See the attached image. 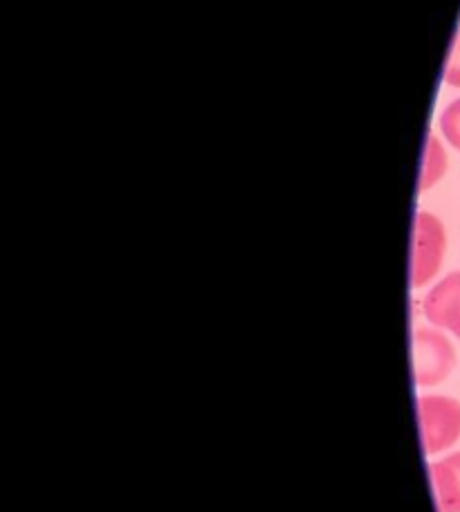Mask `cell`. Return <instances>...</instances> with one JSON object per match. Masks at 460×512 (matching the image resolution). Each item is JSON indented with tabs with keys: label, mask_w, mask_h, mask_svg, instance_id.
<instances>
[{
	"label": "cell",
	"mask_w": 460,
	"mask_h": 512,
	"mask_svg": "<svg viewBox=\"0 0 460 512\" xmlns=\"http://www.w3.org/2000/svg\"><path fill=\"white\" fill-rule=\"evenodd\" d=\"M420 445L427 456L445 454L460 441V400L443 393L418 398Z\"/></svg>",
	"instance_id": "cell-1"
},
{
	"label": "cell",
	"mask_w": 460,
	"mask_h": 512,
	"mask_svg": "<svg viewBox=\"0 0 460 512\" xmlns=\"http://www.w3.org/2000/svg\"><path fill=\"white\" fill-rule=\"evenodd\" d=\"M447 232L443 221L431 212H418L411 236V288H425L438 277L445 261Z\"/></svg>",
	"instance_id": "cell-2"
},
{
	"label": "cell",
	"mask_w": 460,
	"mask_h": 512,
	"mask_svg": "<svg viewBox=\"0 0 460 512\" xmlns=\"http://www.w3.org/2000/svg\"><path fill=\"white\" fill-rule=\"evenodd\" d=\"M458 364L454 344L440 328H416L411 337V369L418 387H436L452 376Z\"/></svg>",
	"instance_id": "cell-3"
},
{
	"label": "cell",
	"mask_w": 460,
	"mask_h": 512,
	"mask_svg": "<svg viewBox=\"0 0 460 512\" xmlns=\"http://www.w3.org/2000/svg\"><path fill=\"white\" fill-rule=\"evenodd\" d=\"M422 313L431 326L460 340V272L447 274L431 286L422 299Z\"/></svg>",
	"instance_id": "cell-4"
},
{
	"label": "cell",
	"mask_w": 460,
	"mask_h": 512,
	"mask_svg": "<svg viewBox=\"0 0 460 512\" xmlns=\"http://www.w3.org/2000/svg\"><path fill=\"white\" fill-rule=\"evenodd\" d=\"M429 481L438 512H460V452L431 461Z\"/></svg>",
	"instance_id": "cell-5"
},
{
	"label": "cell",
	"mask_w": 460,
	"mask_h": 512,
	"mask_svg": "<svg viewBox=\"0 0 460 512\" xmlns=\"http://www.w3.org/2000/svg\"><path fill=\"white\" fill-rule=\"evenodd\" d=\"M447 173V153L443 142L436 135H429L425 146V158H422V171H420V191H427L436 187Z\"/></svg>",
	"instance_id": "cell-6"
},
{
	"label": "cell",
	"mask_w": 460,
	"mask_h": 512,
	"mask_svg": "<svg viewBox=\"0 0 460 512\" xmlns=\"http://www.w3.org/2000/svg\"><path fill=\"white\" fill-rule=\"evenodd\" d=\"M440 131L445 140L460 151V99H454L443 113H440Z\"/></svg>",
	"instance_id": "cell-7"
},
{
	"label": "cell",
	"mask_w": 460,
	"mask_h": 512,
	"mask_svg": "<svg viewBox=\"0 0 460 512\" xmlns=\"http://www.w3.org/2000/svg\"><path fill=\"white\" fill-rule=\"evenodd\" d=\"M445 84L460 88V34L456 36L452 54H449V61L445 68Z\"/></svg>",
	"instance_id": "cell-8"
}]
</instances>
